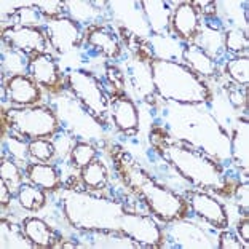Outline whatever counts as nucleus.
<instances>
[{"mask_svg":"<svg viewBox=\"0 0 249 249\" xmlns=\"http://www.w3.org/2000/svg\"><path fill=\"white\" fill-rule=\"evenodd\" d=\"M77 243L80 248H142L123 231L115 230H82Z\"/></svg>","mask_w":249,"mask_h":249,"instance_id":"14","label":"nucleus"},{"mask_svg":"<svg viewBox=\"0 0 249 249\" xmlns=\"http://www.w3.org/2000/svg\"><path fill=\"white\" fill-rule=\"evenodd\" d=\"M67 16L77 21L78 24L96 26V19L99 18V8H96V2H64Z\"/></svg>","mask_w":249,"mask_h":249,"instance_id":"25","label":"nucleus"},{"mask_svg":"<svg viewBox=\"0 0 249 249\" xmlns=\"http://www.w3.org/2000/svg\"><path fill=\"white\" fill-rule=\"evenodd\" d=\"M152 145L163 160L196 189L203 192H216L217 195H233L235 185L227 178L224 168L185 141L174 139L163 129H154L150 136Z\"/></svg>","mask_w":249,"mask_h":249,"instance_id":"1","label":"nucleus"},{"mask_svg":"<svg viewBox=\"0 0 249 249\" xmlns=\"http://www.w3.org/2000/svg\"><path fill=\"white\" fill-rule=\"evenodd\" d=\"M114 160L124 185L129 187L145 203L152 216L165 224L184 220L189 216L190 206L185 196L157 182L142 166L136 163L129 154L118 152L117 155H114Z\"/></svg>","mask_w":249,"mask_h":249,"instance_id":"2","label":"nucleus"},{"mask_svg":"<svg viewBox=\"0 0 249 249\" xmlns=\"http://www.w3.org/2000/svg\"><path fill=\"white\" fill-rule=\"evenodd\" d=\"M31 58L22 52H18L13 47L2 40V73L7 77L13 75H26L29 72Z\"/></svg>","mask_w":249,"mask_h":249,"instance_id":"23","label":"nucleus"},{"mask_svg":"<svg viewBox=\"0 0 249 249\" xmlns=\"http://www.w3.org/2000/svg\"><path fill=\"white\" fill-rule=\"evenodd\" d=\"M110 115L115 126L124 134H134L139 129V110L128 96L115 94L110 99Z\"/></svg>","mask_w":249,"mask_h":249,"instance_id":"16","label":"nucleus"},{"mask_svg":"<svg viewBox=\"0 0 249 249\" xmlns=\"http://www.w3.org/2000/svg\"><path fill=\"white\" fill-rule=\"evenodd\" d=\"M225 75L231 78L236 85L248 87L249 83V59L248 56H235L225 62L224 67Z\"/></svg>","mask_w":249,"mask_h":249,"instance_id":"28","label":"nucleus"},{"mask_svg":"<svg viewBox=\"0 0 249 249\" xmlns=\"http://www.w3.org/2000/svg\"><path fill=\"white\" fill-rule=\"evenodd\" d=\"M141 7L144 8L152 32L160 37L171 36V18L174 10L171 8V2H141Z\"/></svg>","mask_w":249,"mask_h":249,"instance_id":"17","label":"nucleus"},{"mask_svg":"<svg viewBox=\"0 0 249 249\" xmlns=\"http://www.w3.org/2000/svg\"><path fill=\"white\" fill-rule=\"evenodd\" d=\"M217 246L220 249H246V246L243 245V241L238 238V236H235L231 231L225 230V229L220 231Z\"/></svg>","mask_w":249,"mask_h":249,"instance_id":"35","label":"nucleus"},{"mask_svg":"<svg viewBox=\"0 0 249 249\" xmlns=\"http://www.w3.org/2000/svg\"><path fill=\"white\" fill-rule=\"evenodd\" d=\"M2 120L10 131L22 139H50L59 131V122L47 106H29L2 112Z\"/></svg>","mask_w":249,"mask_h":249,"instance_id":"5","label":"nucleus"},{"mask_svg":"<svg viewBox=\"0 0 249 249\" xmlns=\"http://www.w3.org/2000/svg\"><path fill=\"white\" fill-rule=\"evenodd\" d=\"M27 73L50 93H58L64 88V75H62L58 62L50 53L32 54Z\"/></svg>","mask_w":249,"mask_h":249,"instance_id":"11","label":"nucleus"},{"mask_svg":"<svg viewBox=\"0 0 249 249\" xmlns=\"http://www.w3.org/2000/svg\"><path fill=\"white\" fill-rule=\"evenodd\" d=\"M122 231L139 243L142 248H163L165 233L158 224L147 214L124 213L122 217Z\"/></svg>","mask_w":249,"mask_h":249,"instance_id":"8","label":"nucleus"},{"mask_svg":"<svg viewBox=\"0 0 249 249\" xmlns=\"http://www.w3.org/2000/svg\"><path fill=\"white\" fill-rule=\"evenodd\" d=\"M67 87L83 109L106 126L110 114V99L99 78L87 71H72L67 75Z\"/></svg>","mask_w":249,"mask_h":249,"instance_id":"6","label":"nucleus"},{"mask_svg":"<svg viewBox=\"0 0 249 249\" xmlns=\"http://www.w3.org/2000/svg\"><path fill=\"white\" fill-rule=\"evenodd\" d=\"M11 198H13V192H11L10 187L5 184L2 179H0V203H2L3 208L10 205Z\"/></svg>","mask_w":249,"mask_h":249,"instance_id":"38","label":"nucleus"},{"mask_svg":"<svg viewBox=\"0 0 249 249\" xmlns=\"http://www.w3.org/2000/svg\"><path fill=\"white\" fill-rule=\"evenodd\" d=\"M37 10L40 11L45 19H58L67 16L66 3L59 0H50V2H34Z\"/></svg>","mask_w":249,"mask_h":249,"instance_id":"33","label":"nucleus"},{"mask_svg":"<svg viewBox=\"0 0 249 249\" xmlns=\"http://www.w3.org/2000/svg\"><path fill=\"white\" fill-rule=\"evenodd\" d=\"M231 160L238 169L248 174L249 163V126L248 120H240L231 136Z\"/></svg>","mask_w":249,"mask_h":249,"instance_id":"22","label":"nucleus"},{"mask_svg":"<svg viewBox=\"0 0 249 249\" xmlns=\"http://www.w3.org/2000/svg\"><path fill=\"white\" fill-rule=\"evenodd\" d=\"M233 194L236 195V198L241 201V205L243 208H245V213H248V194H249V190H248V184H238L235 187V190H233Z\"/></svg>","mask_w":249,"mask_h":249,"instance_id":"37","label":"nucleus"},{"mask_svg":"<svg viewBox=\"0 0 249 249\" xmlns=\"http://www.w3.org/2000/svg\"><path fill=\"white\" fill-rule=\"evenodd\" d=\"M19 205L27 209V211H38L47 203V195L45 190L34 184H22L18 190Z\"/></svg>","mask_w":249,"mask_h":249,"instance_id":"26","label":"nucleus"},{"mask_svg":"<svg viewBox=\"0 0 249 249\" xmlns=\"http://www.w3.org/2000/svg\"><path fill=\"white\" fill-rule=\"evenodd\" d=\"M45 19L40 11L37 10L36 5L31 7H22L16 8L15 13H11L8 16V26H24V27H42L45 24Z\"/></svg>","mask_w":249,"mask_h":249,"instance_id":"27","label":"nucleus"},{"mask_svg":"<svg viewBox=\"0 0 249 249\" xmlns=\"http://www.w3.org/2000/svg\"><path fill=\"white\" fill-rule=\"evenodd\" d=\"M82 180L89 190H101L109 182V171L103 161L94 158L91 163L82 168Z\"/></svg>","mask_w":249,"mask_h":249,"instance_id":"24","label":"nucleus"},{"mask_svg":"<svg viewBox=\"0 0 249 249\" xmlns=\"http://www.w3.org/2000/svg\"><path fill=\"white\" fill-rule=\"evenodd\" d=\"M194 43L196 47H200L209 58H213L216 62L225 53L224 32L220 31V27H214L209 22H205V24L200 26V31H198V36L194 40Z\"/></svg>","mask_w":249,"mask_h":249,"instance_id":"19","label":"nucleus"},{"mask_svg":"<svg viewBox=\"0 0 249 249\" xmlns=\"http://www.w3.org/2000/svg\"><path fill=\"white\" fill-rule=\"evenodd\" d=\"M224 48L225 52L236 56H248V36L246 31L240 27H230L224 31Z\"/></svg>","mask_w":249,"mask_h":249,"instance_id":"29","label":"nucleus"},{"mask_svg":"<svg viewBox=\"0 0 249 249\" xmlns=\"http://www.w3.org/2000/svg\"><path fill=\"white\" fill-rule=\"evenodd\" d=\"M201 26V16L192 2H180L173 10L171 32L179 40L194 43Z\"/></svg>","mask_w":249,"mask_h":249,"instance_id":"13","label":"nucleus"},{"mask_svg":"<svg viewBox=\"0 0 249 249\" xmlns=\"http://www.w3.org/2000/svg\"><path fill=\"white\" fill-rule=\"evenodd\" d=\"M96 154H98V150L93 145H89L87 142H77L71 150V161L77 168H85L88 163H91L94 160Z\"/></svg>","mask_w":249,"mask_h":249,"instance_id":"32","label":"nucleus"},{"mask_svg":"<svg viewBox=\"0 0 249 249\" xmlns=\"http://www.w3.org/2000/svg\"><path fill=\"white\" fill-rule=\"evenodd\" d=\"M3 99L11 104L29 107L42 101V91L31 75H13L3 80Z\"/></svg>","mask_w":249,"mask_h":249,"instance_id":"12","label":"nucleus"},{"mask_svg":"<svg viewBox=\"0 0 249 249\" xmlns=\"http://www.w3.org/2000/svg\"><path fill=\"white\" fill-rule=\"evenodd\" d=\"M7 149L10 157H13L15 160H24L26 155H29V144H26L22 138H18V136H13V138L8 139Z\"/></svg>","mask_w":249,"mask_h":249,"instance_id":"34","label":"nucleus"},{"mask_svg":"<svg viewBox=\"0 0 249 249\" xmlns=\"http://www.w3.org/2000/svg\"><path fill=\"white\" fill-rule=\"evenodd\" d=\"M62 206L66 217L78 230L122 231V217L126 213L118 201L93 196L87 192H67Z\"/></svg>","mask_w":249,"mask_h":249,"instance_id":"4","label":"nucleus"},{"mask_svg":"<svg viewBox=\"0 0 249 249\" xmlns=\"http://www.w3.org/2000/svg\"><path fill=\"white\" fill-rule=\"evenodd\" d=\"M187 203L190 206V211L195 216L206 220L214 229L224 230L229 227V216L224 205L217 201L213 195L206 194L203 190H189L184 194Z\"/></svg>","mask_w":249,"mask_h":249,"instance_id":"10","label":"nucleus"},{"mask_svg":"<svg viewBox=\"0 0 249 249\" xmlns=\"http://www.w3.org/2000/svg\"><path fill=\"white\" fill-rule=\"evenodd\" d=\"M26 176L31 184L40 187L45 192H56L61 189L59 173L50 163H32L26 168Z\"/></svg>","mask_w":249,"mask_h":249,"instance_id":"20","label":"nucleus"},{"mask_svg":"<svg viewBox=\"0 0 249 249\" xmlns=\"http://www.w3.org/2000/svg\"><path fill=\"white\" fill-rule=\"evenodd\" d=\"M236 230H238V238L243 241V245L248 248L249 246V219H248V216L243 219L241 222H238Z\"/></svg>","mask_w":249,"mask_h":249,"instance_id":"36","label":"nucleus"},{"mask_svg":"<svg viewBox=\"0 0 249 249\" xmlns=\"http://www.w3.org/2000/svg\"><path fill=\"white\" fill-rule=\"evenodd\" d=\"M182 58L195 73L200 77H213L217 73V62L203 52L195 43H185L182 48Z\"/></svg>","mask_w":249,"mask_h":249,"instance_id":"21","label":"nucleus"},{"mask_svg":"<svg viewBox=\"0 0 249 249\" xmlns=\"http://www.w3.org/2000/svg\"><path fill=\"white\" fill-rule=\"evenodd\" d=\"M54 144L50 139L29 141V157L37 163H48L54 157Z\"/></svg>","mask_w":249,"mask_h":249,"instance_id":"31","label":"nucleus"},{"mask_svg":"<svg viewBox=\"0 0 249 249\" xmlns=\"http://www.w3.org/2000/svg\"><path fill=\"white\" fill-rule=\"evenodd\" d=\"M43 26L50 45L59 54H66L78 48L85 40L82 24H78L69 16H62L58 19H47Z\"/></svg>","mask_w":249,"mask_h":249,"instance_id":"7","label":"nucleus"},{"mask_svg":"<svg viewBox=\"0 0 249 249\" xmlns=\"http://www.w3.org/2000/svg\"><path fill=\"white\" fill-rule=\"evenodd\" d=\"M85 40L94 52L106 56L109 59H117L122 54V43L118 36L109 26L96 24L89 26L85 36Z\"/></svg>","mask_w":249,"mask_h":249,"instance_id":"15","label":"nucleus"},{"mask_svg":"<svg viewBox=\"0 0 249 249\" xmlns=\"http://www.w3.org/2000/svg\"><path fill=\"white\" fill-rule=\"evenodd\" d=\"M0 179L10 187L11 192L19 190V187L22 185V174H21L19 166L15 163V160L2 158V165H0Z\"/></svg>","mask_w":249,"mask_h":249,"instance_id":"30","label":"nucleus"},{"mask_svg":"<svg viewBox=\"0 0 249 249\" xmlns=\"http://www.w3.org/2000/svg\"><path fill=\"white\" fill-rule=\"evenodd\" d=\"M2 40L29 58L32 54L48 53V38L42 27L7 26L2 31Z\"/></svg>","mask_w":249,"mask_h":249,"instance_id":"9","label":"nucleus"},{"mask_svg":"<svg viewBox=\"0 0 249 249\" xmlns=\"http://www.w3.org/2000/svg\"><path fill=\"white\" fill-rule=\"evenodd\" d=\"M26 238L29 240L32 248H56L58 246V236L54 230L38 217H27L22 222Z\"/></svg>","mask_w":249,"mask_h":249,"instance_id":"18","label":"nucleus"},{"mask_svg":"<svg viewBox=\"0 0 249 249\" xmlns=\"http://www.w3.org/2000/svg\"><path fill=\"white\" fill-rule=\"evenodd\" d=\"M147 67L155 93L165 101L180 104H206L213 98L208 83L189 66L150 56L147 59Z\"/></svg>","mask_w":249,"mask_h":249,"instance_id":"3","label":"nucleus"}]
</instances>
